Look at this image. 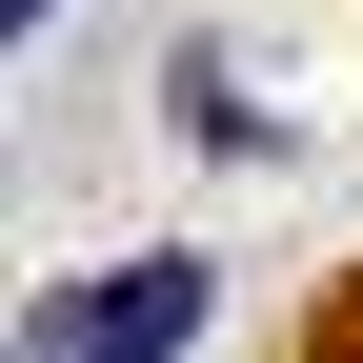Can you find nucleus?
<instances>
[{"label":"nucleus","mask_w":363,"mask_h":363,"mask_svg":"<svg viewBox=\"0 0 363 363\" xmlns=\"http://www.w3.org/2000/svg\"><path fill=\"white\" fill-rule=\"evenodd\" d=\"M162 101H182V142H202V162H262V101H242V61H182Z\"/></svg>","instance_id":"2"},{"label":"nucleus","mask_w":363,"mask_h":363,"mask_svg":"<svg viewBox=\"0 0 363 363\" xmlns=\"http://www.w3.org/2000/svg\"><path fill=\"white\" fill-rule=\"evenodd\" d=\"M182 343H202V262L142 242V262H101V283L40 303V343H21V363H182Z\"/></svg>","instance_id":"1"},{"label":"nucleus","mask_w":363,"mask_h":363,"mask_svg":"<svg viewBox=\"0 0 363 363\" xmlns=\"http://www.w3.org/2000/svg\"><path fill=\"white\" fill-rule=\"evenodd\" d=\"M0 21H61V0H0Z\"/></svg>","instance_id":"3"}]
</instances>
